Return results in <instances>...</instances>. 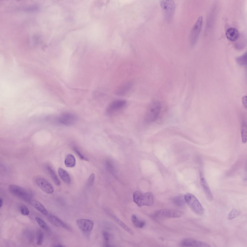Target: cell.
Here are the masks:
<instances>
[{"label":"cell","instance_id":"6da1fadb","mask_svg":"<svg viewBox=\"0 0 247 247\" xmlns=\"http://www.w3.org/2000/svg\"><path fill=\"white\" fill-rule=\"evenodd\" d=\"M133 196L134 201L139 206H150L154 204V197L151 192L144 193L137 191L133 193Z\"/></svg>","mask_w":247,"mask_h":247},{"label":"cell","instance_id":"7a4b0ae2","mask_svg":"<svg viewBox=\"0 0 247 247\" xmlns=\"http://www.w3.org/2000/svg\"><path fill=\"white\" fill-rule=\"evenodd\" d=\"M161 108V104L159 102H152L146 112L144 117L145 122L147 123L151 124L155 121L158 116Z\"/></svg>","mask_w":247,"mask_h":247},{"label":"cell","instance_id":"3957f363","mask_svg":"<svg viewBox=\"0 0 247 247\" xmlns=\"http://www.w3.org/2000/svg\"><path fill=\"white\" fill-rule=\"evenodd\" d=\"M8 189L12 194L25 201L30 202L32 200V195L31 193L21 186L11 185L9 186Z\"/></svg>","mask_w":247,"mask_h":247},{"label":"cell","instance_id":"277c9868","mask_svg":"<svg viewBox=\"0 0 247 247\" xmlns=\"http://www.w3.org/2000/svg\"><path fill=\"white\" fill-rule=\"evenodd\" d=\"M184 197L185 202L194 212L199 215L203 214L204 209L195 196L191 194L187 193L185 195Z\"/></svg>","mask_w":247,"mask_h":247},{"label":"cell","instance_id":"5b68a950","mask_svg":"<svg viewBox=\"0 0 247 247\" xmlns=\"http://www.w3.org/2000/svg\"><path fill=\"white\" fill-rule=\"evenodd\" d=\"M160 4L166 20L170 21L172 18L175 10L174 1L170 0H161Z\"/></svg>","mask_w":247,"mask_h":247},{"label":"cell","instance_id":"8992f818","mask_svg":"<svg viewBox=\"0 0 247 247\" xmlns=\"http://www.w3.org/2000/svg\"><path fill=\"white\" fill-rule=\"evenodd\" d=\"M126 101L123 99H118L111 102L107 107L106 112L109 116L114 115L120 112L125 108Z\"/></svg>","mask_w":247,"mask_h":247},{"label":"cell","instance_id":"52a82bcc","mask_svg":"<svg viewBox=\"0 0 247 247\" xmlns=\"http://www.w3.org/2000/svg\"><path fill=\"white\" fill-rule=\"evenodd\" d=\"M183 214L180 210L172 209H164L159 210L155 213L154 216L156 217L175 218L180 217Z\"/></svg>","mask_w":247,"mask_h":247},{"label":"cell","instance_id":"ba28073f","mask_svg":"<svg viewBox=\"0 0 247 247\" xmlns=\"http://www.w3.org/2000/svg\"><path fill=\"white\" fill-rule=\"evenodd\" d=\"M35 183L45 193L48 194L52 193L54 188L52 184L46 179L41 177L36 178Z\"/></svg>","mask_w":247,"mask_h":247},{"label":"cell","instance_id":"9c48e42d","mask_svg":"<svg viewBox=\"0 0 247 247\" xmlns=\"http://www.w3.org/2000/svg\"><path fill=\"white\" fill-rule=\"evenodd\" d=\"M203 17L199 16L192 29L190 34V41L191 43L194 44L196 42L201 29L202 24Z\"/></svg>","mask_w":247,"mask_h":247},{"label":"cell","instance_id":"30bf717a","mask_svg":"<svg viewBox=\"0 0 247 247\" xmlns=\"http://www.w3.org/2000/svg\"><path fill=\"white\" fill-rule=\"evenodd\" d=\"M76 223L82 233L86 234H88L91 231L94 225V223L92 221L84 219L77 220Z\"/></svg>","mask_w":247,"mask_h":247},{"label":"cell","instance_id":"8fae6325","mask_svg":"<svg viewBox=\"0 0 247 247\" xmlns=\"http://www.w3.org/2000/svg\"><path fill=\"white\" fill-rule=\"evenodd\" d=\"M180 245L183 247H210L207 243L194 239L186 238L183 240Z\"/></svg>","mask_w":247,"mask_h":247},{"label":"cell","instance_id":"7c38bea8","mask_svg":"<svg viewBox=\"0 0 247 247\" xmlns=\"http://www.w3.org/2000/svg\"><path fill=\"white\" fill-rule=\"evenodd\" d=\"M76 117L73 115L69 113H64L61 115L58 118L59 122L65 125H69L75 122Z\"/></svg>","mask_w":247,"mask_h":247},{"label":"cell","instance_id":"4fadbf2b","mask_svg":"<svg viewBox=\"0 0 247 247\" xmlns=\"http://www.w3.org/2000/svg\"><path fill=\"white\" fill-rule=\"evenodd\" d=\"M200 178L201 185L207 199L209 201H212L213 198L212 193L205 179L201 173Z\"/></svg>","mask_w":247,"mask_h":247},{"label":"cell","instance_id":"5bb4252c","mask_svg":"<svg viewBox=\"0 0 247 247\" xmlns=\"http://www.w3.org/2000/svg\"><path fill=\"white\" fill-rule=\"evenodd\" d=\"M48 221L52 224L57 227L69 229L67 225L56 216L52 214H49L47 217Z\"/></svg>","mask_w":247,"mask_h":247},{"label":"cell","instance_id":"9a60e30c","mask_svg":"<svg viewBox=\"0 0 247 247\" xmlns=\"http://www.w3.org/2000/svg\"><path fill=\"white\" fill-rule=\"evenodd\" d=\"M132 86V84L130 82L124 83L118 87L115 91V93L118 95H124L130 90Z\"/></svg>","mask_w":247,"mask_h":247},{"label":"cell","instance_id":"2e32d148","mask_svg":"<svg viewBox=\"0 0 247 247\" xmlns=\"http://www.w3.org/2000/svg\"><path fill=\"white\" fill-rule=\"evenodd\" d=\"M226 36L229 40L234 41L238 38L239 34L238 31L235 28H230L227 29L226 33Z\"/></svg>","mask_w":247,"mask_h":247},{"label":"cell","instance_id":"e0dca14e","mask_svg":"<svg viewBox=\"0 0 247 247\" xmlns=\"http://www.w3.org/2000/svg\"><path fill=\"white\" fill-rule=\"evenodd\" d=\"M59 175L61 179L65 183L69 184L70 182V178L67 172L61 167L58 169Z\"/></svg>","mask_w":247,"mask_h":247},{"label":"cell","instance_id":"ac0fdd59","mask_svg":"<svg viewBox=\"0 0 247 247\" xmlns=\"http://www.w3.org/2000/svg\"><path fill=\"white\" fill-rule=\"evenodd\" d=\"M30 202L32 205L41 213L45 215L48 214V212L47 210L43 205L40 202L35 200H32Z\"/></svg>","mask_w":247,"mask_h":247},{"label":"cell","instance_id":"d6986e66","mask_svg":"<svg viewBox=\"0 0 247 247\" xmlns=\"http://www.w3.org/2000/svg\"><path fill=\"white\" fill-rule=\"evenodd\" d=\"M64 163L66 166L68 167H74L75 164V159L72 155H67L65 158Z\"/></svg>","mask_w":247,"mask_h":247},{"label":"cell","instance_id":"ffe728a7","mask_svg":"<svg viewBox=\"0 0 247 247\" xmlns=\"http://www.w3.org/2000/svg\"><path fill=\"white\" fill-rule=\"evenodd\" d=\"M47 169L55 184L57 185H60V182L54 170L49 166H47Z\"/></svg>","mask_w":247,"mask_h":247},{"label":"cell","instance_id":"44dd1931","mask_svg":"<svg viewBox=\"0 0 247 247\" xmlns=\"http://www.w3.org/2000/svg\"><path fill=\"white\" fill-rule=\"evenodd\" d=\"M110 216H111L112 218L122 228L130 234L131 235L133 234V232L131 229L117 217L112 214Z\"/></svg>","mask_w":247,"mask_h":247},{"label":"cell","instance_id":"7402d4cb","mask_svg":"<svg viewBox=\"0 0 247 247\" xmlns=\"http://www.w3.org/2000/svg\"><path fill=\"white\" fill-rule=\"evenodd\" d=\"M172 201L175 205L179 206L184 205L185 202L184 196L181 195L175 197L173 199Z\"/></svg>","mask_w":247,"mask_h":247},{"label":"cell","instance_id":"603a6c76","mask_svg":"<svg viewBox=\"0 0 247 247\" xmlns=\"http://www.w3.org/2000/svg\"><path fill=\"white\" fill-rule=\"evenodd\" d=\"M235 60L238 64L241 66H245L247 63V53L246 52L242 55L236 58Z\"/></svg>","mask_w":247,"mask_h":247},{"label":"cell","instance_id":"cb8c5ba5","mask_svg":"<svg viewBox=\"0 0 247 247\" xmlns=\"http://www.w3.org/2000/svg\"><path fill=\"white\" fill-rule=\"evenodd\" d=\"M242 141L243 143H245L247 140V126L245 123H242L241 129Z\"/></svg>","mask_w":247,"mask_h":247},{"label":"cell","instance_id":"d4e9b609","mask_svg":"<svg viewBox=\"0 0 247 247\" xmlns=\"http://www.w3.org/2000/svg\"><path fill=\"white\" fill-rule=\"evenodd\" d=\"M35 220L38 225L41 228L46 231L49 230V228L48 225L43 220L37 217H36L35 218Z\"/></svg>","mask_w":247,"mask_h":247},{"label":"cell","instance_id":"484cf974","mask_svg":"<svg viewBox=\"0 0 247 247\" xmlns=\"http://www.w3.org/2000/svg\"><path fill=\"white\" fill-rule=\"evenodd\" d=\"M131 220L134 225L137 227L142 228L144 225V222L138 220L135 215H133L132 216Z\"/></svg>","mask_w":247,"mask_h":247},{"label":"cell","instance_id":"4316f807","mask_svg":"<svg viewBox=\"0 0 247 247\" xmlns=\"http://www.w3.org/2000/svg\"><path fill=\"white\" fill-rule=\"evenodd\" d=\"M240 213V212L236 209H232L228 213L227 218L229 220H231L236 218L239 216Z\"/></svg>","mask_w":247,"mask_h":247},{"label":"cell","instance_id":"83f0119b","mask_svg":"<svg viewBox=\"0 0 247 247\" xmlns=\"http://www.w3.org/2000/svg\"><path fill=\"white\" fill-rule=\"evenodd\" d=\"M37 243L38 245H41L42 243L43 238V234L41 230H39L37 233Z\"/></svg>","mask_w":247,"mask_h":247},{"label":"cell","instance_id":"f1b7e54d","mask_svg":"<svg viewBox=\"0 0 247 247\" xmlns=\"http://www.w3.org/2000/svg\"><path fill=\"white\" fill-rule=\"evenodd\" d=\"M20 210L21 213L23 215L27 216L29 214V210L25 205H21L20 207Z\"/></svg>","mask_w":247,"mask_h":247},{"label":"cell","instance_id":"f546056e","mask_svg":"<svg viewBox=\"0 0 247 247\" xmlns=\"http://www.w3.org/2000/svg\"><path fill=\"white\" fill-rule=\"evenodd\" d=\"M74 150L81 159L86 161H88V159L82 154L76 148H75Z\"/></svg>","mask_w":247,"mask_h":247},{"label":"cell","instance_id":"4dcf8cb0","mask_svg":"<svg viewBox=\"0 0 247 247\" xmlns=\"http://www.w3.org/2000/svg\"><path fill=\"white\" fill-rule=\"evenodd\" d=\"M95 175L93 173L91 174L88 178V184L89 185H91L93 184L95 178Z\"/></svg>","mask_w":247,"mask_h":247},{"label":"cell","instance_id":"1f68e13d","mask_svg":"<svg viewBox=\"0 0 247 247\" xmlns=\"http://www.w3.org/2000/svg\"><path fill=\"white\" fill-rule=\"evenodd\" d=\"M103 235L105 241L107 243L110 239V235L107 232H103Z\"/></svg>","mask_w":247,"mask_h":247},{"label":"cell","instance_id":"d6a6232c","mask_svg":"<svg viewBox=\"0 0 247 247\" xmlns=\"http://www.w3.org/2000/svg\"><path fill=\"white\" fill-rule=\"evenodd\" d=\"M242 101L243 104L244 106L247 109V97L246 96H243L242 99Z\"/></svg>","mask_w":247,"mask_h":247},{"label":"cell","instance_id":"836d02e7","mask_svg":"<svg viewBox=\"0 0 247 247\" xmlns=\"http://www.w3.org/2000/svg\"><path fill=\"white\" fill-rule=\"evenodd\" d=\"M3 199H2V198H0V208H1V207H2V205H3Z\"/></svg>","mask_w":247,"mask_h":247},{"label":"cell","instance_id":"e575fe53","mask_svg":"<svg viewBox=\"0 0 247 247\" xmlns=\"http://www.w3.org/2000/svg\"><path fill=\"white\" fill-rule=\"evenodd\" d=\"M55 247H64V246H63L62 245H61L58 244H57V245H56V246H55Z\"/></svg>","mask_w":247,"mask_h":247}]
</instances>
